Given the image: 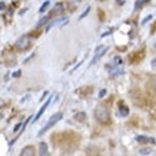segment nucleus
<instances>
[{
  "instance_id": "20e7f679",
  "label": "nucleus",
  "mask_w": 156,
  "mask_h": 156,
  "mask_svg": "<svg viewBox=\"0 0 156 156\" xmlns=\"http://www.w3.org/2000/svg\"><path fill=\"white\" fill-rule=\"evenodd\" d=\"M107 50H108V47H105V45H98L97 47V50H95V55H94V58H92V61H91V66L92 64H95V62L98 61L99 58L102 57L104 54L107 53Z\"/></svg>"
},
{
  "instance_id": "ddd939ff",
  "label": "nucleus",
  "mask_w": 156,
  "mask_h": 156,
  "mask_svg": "<svg viewBox=\"0 0 156 156\" xmlns=\"http://www.w3.org/2000/svg\"><path fill=\"white\" fill-rule=\"evenodd\" d=\"M149 87H151V90L153 91V94L156 95V75H153V77L149 80Z\"/></svg>"
},
{
  "instance_id": "393cba45",
  "label": "nucleus",
  "mask_w": 156,
  "mask_h": 156,
  "mask_svg": "<svg viewBox=\"0 0 156 156\" xmlns=\"http://www.w3.org/2000/svg\"><path fill=\"white\" fill-rule=\"evenodd\" d=\"M151 64H152V67H156V58H153V60H152V62H151Z\"/></svg>"
},
{
  "instance_id": "4be33fe9",
  "label": "nucleus",
  "mask_w": 156,
  "mask_h": 156,
  "mask_svg": "<svg viewBox=\"0 0 156 156\" xmlns=\"http://www.w3.org/2000/svg\"><path fill=\"white\" fill-rule=\"evenodd\" d=\"M105 94H107V90H101V91H99V95H98V97H99V98H102Z\"/></svg>"
},
{
  "instance_id": "412c9836",
  "label": "nucleus",
  "mask_w": 156,
  "mask_h": 156,
  "mask_svg": "<svg viewBox=\"0 0 156 156\" xmlns=\"http://www.w3.org/2000/svg\"><path fill=\"white\" fill-rule=\"evenodd\" d=\"M90 10H91V7H87V10H85V12H84V13H82V14H81V16H80V19H84V17H85L87 14L90 13Z\"/></svg>"
},
{
  "instance_id": "2eb2a0df",
  "label": "nucleus",
  "mask_w": 156,
  "mask_h": 156,
  "mask_svg": "<svg viewBox=\"0 0 156 156\" xmlns=\"http://www.w3.org/2000/svg\"><path fill=\"white\" fill-rule=\"evenodd\" d=\"M148 2H149V0H138V2L135 3V10H139V9L142 7L145 3H148Z\"/></svg>"
},
{
  "instance_id": "dca6fc26",
  "label": "nucleus",
  "mask_w": 156,
  "mask_h": 156,
  "mask_svg": "<svg viewBox=\"0 0 156 156\" xmlns=\"http://www.w3.org/2000/svg\"><path fill=\"white\" fill-rule=\"evenodd\" d=\"M48 20H50V16H45V17H43V19H41V20L37 23V29H38V27H41V26H44V24H45V23H47V21H48Z\"/></svg>"
},
{
  "instance_id": "f8f14e48",
  "label": "nucleus",
  "mask_w": 156,
  "mask_h": 156,
  "mask_svg": "<svg viewBox=\"0 0 156 156\" xmlns=\"http://www.w3.org/2000/svg\"><path fill=\"white\" fill-rule=\"evenodd\" d=\"M74 119L78 121V122H84V121L87 119V114L85 112H77V114L74 115Z\"/></svg>"
},
{
  "instance_id": "6e6552de",
  "label": "nucleus",
  "mask_w": 156,
  "mask_h": 156,
  "mask_svg": "<svg viewBox=\"0 0 156 156\" xmlns=\"http://www.w3.org/2000/svg\"><path fill=\"white\" fill-rule=\"evenodd\" d=\"M136 140L140 142V144H155V139L153 138H148V136H144V135H138L136 136Z\"/></svg>"
},
{
  "instance_id": "a211bd4d",
  "label": "nucleus",
  "mask_w": 156,
  "mask_h": 156,
  "mask_svg": "<svg viewBox=\"0 0 156 156\" xmlns=\"http://www.w3.org/2000/svg\"><path fill=\"white\" fill-rule=\"evenodd\" d=\"M123 73V70L122 68H118V67H116L115 70H111V75L112 77H115V75H118V74H122Z\"/></svg>"
},
{
  "instance_id": "aec40b11",
  "label": "nucleus",
  "mask_w": 156,
  "mask_h": 156,
  "mask_svg": "<svg viewBox=\"0 0 156 156\" xmlns=\"http://www.w3.org/2000/svg\"><path fill=\"white\" fill-rule=\"evenodd\" d=\"M121 62H122L121 57H115V58H114V64H115V66H121Z\"/></svg>"
},
{
  "instance_id": "0eeeda50",
  "label": "nucleus",
  "mask_w": 156,
  "mask_h": 156,
  "mask_svg": "<svg viewBox=\"0 0 156 156\" xmlns=\"http://www.w3.org/2000/svg\"><path fill=\"white\" fill-rule=\"evenodd\" d=\"M50 104H51V99H48V101H45V102H44V105H43V107L40 108V111H38V114H37V115H36V118H34V121H33V122H37L38 119L41 118V115L44 114V111H45V109H47V108L50 107Z\"/></svg>"
},
{
  "instance_id": "9d476101",
  "label": "nucleus",
  "mask_w": 156,
  "mask_h": 156,
  "mask_svg": "<svg viewBox=\"0 0 156 156\" xmlns=\"http://www.w3.org/2000/svg\"><path fill=\"white\" fill-rule=\"evenodd\" d=\"M38 155L40 156H48V148H47V144L45 142H41L40 148H38Z\"/></svg>"
},
{
  "instance_id": "a878e982",
  "label": "nucleus",
  "mask_w": 156,
  "mask_h": 156,
  "mask_svg": "<svg viewBox=\"0 0 156 156\" xmlns=\"http://www.w3.org/2000/svg\"><path fill=\"white\" fill-rule=\"evenodd\" d=\"M4 7H6V6H4V3L2 2V3H0V9H2V10H4Z\"/></svg>"
},
{
  "instance_id": "f3484780",
  "label": "nucleus",
  "mask_w": 156,
  "mask_h": 156,
  "mask_svg": "<svg viewBox=\"0 0 156 156\" xmlns=\"http://www.w3.org/2000/svg\"><path fill=\"white\" fill-rule=\"evenodd\" d=\"M50 7V2L48 0H47V2H44V3L41 4V7H40V13H44L45 10H47V9Z\"/></svg>"
},
{
  "instance_id": "9b49d317",
  "label": "nucleus",
  "mask_w": 156,
  "mask_h": 156,
  "mask_svg": "<svg viewBox=\"0 0 156 156\" xmlns=\"http://www.w3.org/2000/svg\"><path fill=\"white\" fill-rule=\"evenodd\" d=\"M118 115L119 116H128L129 115V109H128L123 104H119V107H118Z\"/></svg>"
},
{
  "instance_id": "7ed1b4c3",
  "label": "nucleus",
  "mask_w": 156,
  "mask_h": 156,
  "mask_svg": "<svg viewBox=\"0 0 156 156\" xmlns=\"http://www.w3.org/2000/svg\"><path fill=\"white\" fill-rule=\"evenodd\" d=\"M30 45H31V40H30V37H27V36H23V37H20L16 41V48L19 50V51H24V50L29 48Z\"/></svg>"
},
{
  "instance_id": "4468645a",
  "label": "nucleus",
  "mask_w": 156,
  "mask_h": 156,
  "mask_svg": "<svg viewBox=\"0 0 156 156\" xmlns=\"http://www.w3.org/2000/svg\"><path fill=\"white\" fill-rule=\"evenodd\" d=\"M140 155H144V156H148L152 153V148H144V149H140L139 151Z\"/></svg>"
},
{
  "instance_id": "b1692460",
  "label": "nucleus",
  "mask_w": 156,
  "mask_h": 156,
  "mask_svg": "<svg viewBox=\"0 0 156 156\" xmlns=\"http://www.w3.org/2000/svg\"><path fill=\"white\" fill-rule=\"evenodd\" d=\"M20 74H21V71H16V73L13 74V77H20Z\"/></svg>"
},
{
  "instance_id": "39448f33",
  "label": "nucleus",
  "mask_w": 156,
  "mask_h": 156,
  "mask_svg": "<svg viewBox=\"0 0 156 156\" xmlns=\"http://www.w3.org/2000/svg\"><path fill=\"white\" fill-rule=\"evenodd\" d=\"M66 21H67L66 17H58V19H55V20L50 21L48 24H47V27H45V30H47V31H50L54 26H58V24H61V23H66Z\"/></svg>"
},
{
  "instance_id": "423d86ee",
  "label": "nucleus",
  "mask_w": 156,
  "mask_h": 156,
  "mask_svg": "<svg viewBox=\"0 0 156 156\" xmlns=\"http://www.w3.org/2000/svg\"><path fill=\"white\" fill-rule=\"evenodd\" d=\"M20 156H36V148L34 146H26L20 152Z\"/></svg>"
},
{
  "instance_id": "bb28decb",
  "label": "nucleus",
  "mask_w": 156,
  "mask_h": 156,
  "mask_svg": "<svg viewBox=\"0 0 156 156\" xmlns=\"http://www.w3.org/2000/svg\"><path fill=\"white\" fill-rule=\"evenodd\" d=\"M155 47H156V43H155Z\"/></svg>"
},
{
  "instance_id": "1a4fd4ad",
  "label": "nucleus",
  "mask_w": 156,
  "mask_h": 156,
  "mask_svg": "<svg viewBox=\"0 0 156 156\" xmlns=\"http://www.w3.org/2000/svg\"><path fill=\"white\" fill-rule=\"evenodd\" d=\"M62 10H64V9H62V4H55V7H53V10L48 13L50 19H51L53 16H55V14H61Z\"/></svg>"
},
{
  "instance_id": "6ab92c4d",
  "label": "nucleus",
  "mask_w": 156,
  "mask_h": 156,
  "mask_svg": "<svg viewBox=\"0 0 156 156\" xmlns=\"http://www.w3.org/2000/svg\"><path fill=\"white\" fill-rule=\"evenodd\" d=\"M152 19H153V16H152V14H149V16H146V17H145V19H144V21H142V24H146V23H148V21H151V20H152Z\"/></svg>"
},
{
  "instance_id": "5701e85b",
  "label": "nucleus",
  "mask_w": 156,
  "mask_h": 156,
  "mask_svg": "<svg viewBox=\"0 0 156 156\" xmlns=\"http://www.w3.org/2000/svg\"><path fill=\"white\" fill-rule=\"evenodd\" d=\"M20 128H21V123H17L16 126H14V132H17L19 129H20Z\"/></svg>"
},
{
  "instance_id": "f257e3e1",
  "label": "nucleus",
  "mask_w": 156,
  "mask_h": 156,
  "mask_svg": "<svg viewBox=\"0 0 156 156\" xmlns=\"http://www.w3.org/2000/svg\"><path fill=\"white\" fill-rule=\"evenodd\" d=\"M94 115H95V119H97L99 123L109 122V109H108V107L104 105V104H99L98 107L95 108Z\"/></svg>"
},
{
  "instance_id": "f03ea898",
  "label": "nucleus",
  "mask_w": 156,
  "mask_h": 156,
  "mask_svg": "<svg viewBox=\"0 0 156 156\" xmlns=\"http://www.w3.org/2000/svg\"><path fill=\"white\" fill-rule=\"evenodd\" d=\"M61 118H62V112H57V114H54V115L48 119V122H47V123L44 125V128H43V129H41V131L38 132V135H40V136H41V135H44V133H45L47 131H48L50 128H53L54 125H55V123L58 122V121H61Z\"/></svg>"
}]
</instances>
